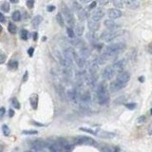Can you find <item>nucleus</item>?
Instances as JSON below:
<instances>
[{"mask_svg": "<svg viewBox=\"0 0 152 152\" xmlns=\"http://www.w3.org/2000/svg\"><path fill=\"white\" fill-rule=\"evenodd\" d=\"M96 7V2L95 1H92L91 3H90V5L88 6V9H94V8Z\"/></svg>", "mask_w": 152, "mask_h": 152, "instance_id": "obj_46", "label": "nucleus"}, {"mask_svg": "<svg viewBox=\"0 0 152 152\" xmlns=\"http://www.w3.org/2000/svg\"><path fill=\"white\" fill-rule=\"evenodd\" d=\"M88 11H90V9H88V7H87V9H83L82 8L81 10H79L77 11V15H78V18L80 21H84L88 17V15H90Z\"/></svg>", "mask_w": 152, "mask_h": 152, "instance_id": "obj_14", "label": "nucleus"}, {"mask_svg": "<svg viewBox=\"0 0 152 152\" xmlns=\"http://www.w3.org/2000/svg\"><path fill=\"white\" fill-rule=\"evenodd\" d=\"M6 60V55L3 52H0V64H4Z\"/></svg>", "mask_w": 152, "mask_h": 152, "instance_id": "obj_39", "label": "nucleus"}, {"mask_svg": "<svg viewBox=\"0 0 152 152\" xmlns=\"http://www.w3.org/2000/svg\"><path fill=\"white\" fill-rule=\"evenodd\" d=\"M74 28H75V33H76V35H77L78 37H81L83 35V33H84V29H85L84 25L82 23L76 24V26Z\"/></svg>", "mask_w": 152, "mask_h": 152, "instance_id": "obj_21", "label": "nucleus"}, {"mask_svg": "<svg viewBox=\"0 0 152 152\" xmlns=\"http://www.w3.org/2000/svg\"><path fill=\"white\" fill-rule=\"evenodd\" d=\"M97 101L100 105H107L109 102V93L107 90L105 82H102L99 84L97 87Z\"/></svg>", "mask_w": 152, "mask_h": 152, "instance_id": "obj_1", "label": "nucleus"}, {"mask_svg": "<svg viewBox=\"0 0 152 152\" xmlns=\"http://www.w3.org/2000/svg\"><path fill=\"white\" fill-rule=\"evenodd\" d=\"M32 124H33V125H38V126H44L43 125H41V124H39V123H35L34 121L32 122Z\"/></svg>", "mask_w": 152, "mask_h": 152, "instance_id": "obj_52", "label": "nucleus"}, {"mask_svg": "<svg viewBox=\"0 0 152 152\" xmlns=\"http://www.w3.org/2000/svg\"><path fill=\"white\" fill-rule=\"evenodd\" d=\"M8 67H9L11 70H17V67H18V62L16 61V60H11L9 62V64H8Z\"/></svg>", "mask_w": 152, "mask_h": 152, "instance_id": "obj_23", "label": "nucleus"}, {"mask_svg": "<svg viewBox=\"0 0 152 152\" xmlns=\"http://www.w3.org/2000/svg\"><path fill=\"white\" fill-rule=\"evenodd\" d=\"M111 152H119V149H118V148H116V149H114V150H112Z\"/></svg>", "mask_w": 152, "mask_h": 152, "instance_id": "obj_55", "label": "nucleus"}, {"mask_svg": "<svg viewBox=\"0 0 152 152\" xmlns=\"http://www.w3.org/2000/svg\"><path fill=\"white\" fill-rule=\"evenodd\" d=\"M61 12H62V14L65 16V19L67 21V25L71 28L75 27V18H74L72 11H71L64 3H62V5H61Z\"/></svg>", "mask_w": 152, "mask_h": 152, "instance_id": "obj_2", "label": "nucleus"}, {"mask_svg": "<svg viewBox=\"0 0 152 152\" xmlns=\"http://www.w3.org/2000/svg\"><path fill=\"white\" fill-rule=\"evenodd\" d=\"M42 20H43V17L41 15H36L33 17V19L32 20V25L34 29H37L39 27V25L42 23Z\"/></svg>", "mask_w": 152, "mask_h": 152, "instance_id": "obj_20", "label": "nucleus"}, {"mask_svg": "<svg viewBox=\"0 0 152 152\" xmlns=\"http://www.w3.org/2000/svg\"><path fill=\"white\" fill-rule=\"evenodd\" d=\"M125 87V85H124V84L120 83L119 81H117V80H115V81H113L111 84H110V91L112 92H116V91H119L120 90H122V88H124Z\"/></svg>", "mask_w": 152, "mask_h": 152, "instance_id": "obj_12", "label": "nucleus"}, {"mask_svg": "<svg viewBox=\"0 0 152 152\" xmlns=\"http://www.w3.org/2000/svg\"><path fill=\"white\" fill-rule=\"evenodd\" d=\"M109 1H110V0H97V2H98L100 5H107Z\"/></svg>", "mask_w": 152, "mask_h": 152, "instance_id": "obj_41", "label": "nucleus"}, {"mask_svg": "<svg viewBox=\"0 0 152 152\" xmlns=\"http://www.w3.org/2000/svg\"><path fill=\"white\" fill-rule=\"evenodd\" d=\"M56 145H57L59 152H70L71 148H72V146H71L70 143L64 138L58 139L56 142Z\"/></svg>", "mask_w": 152, "mask_h": 152, "instance_id": "obj_5", "label": "nucleus"}, {"mask_svg": "<svg viewBox=\"0 0 152 152\" xmlns=\"http://www.w3.org/2000/svg\"><path fill=\"white\" fill-rule=\"evenodd\" d=\"M67 36L70 38H74L75 37V32H73V29L71 27H67Z\"/></svg>", "mask_w": 152, "mask_h": 152, "instance_id": "obj_32", "label": "nucleus"}, {"mask_svg": "<svg viewBox=\"0 0 152 152\" xmlns=\"http://www.w3.org/2000/svg\"><path fill=\"white\" fill-rule=\"evenodd\" d=\"M125 60L116 61V62L112 65V67H114V70H115L116 72H121V71H123V70L125 69Z\"/></svg>", "mask_w": 152, "mask_h": 152, "instance_id": "obj_16", "label": "nucleus"}, {"mask_svg": "<svg viewBox=\"0 0 152 152\" xmlns=\"http://www.w3.org/2000/svg\"><path fill=\"white\" fill-rule=\"evenodd\" d=\"M80 2H81L82 4H87V3H90L92 2L93 0H79Z\"/></svg>", "mask_w": 152, "mask_h": 152, "instance_id": "obj_47", "label": "nucleus"}, {"mask_svg": "<svg viewBox=\"0 0 152 152\" xmlns=\"http://www.w3.org/2000/svg\"><path fill=\"white\" fill-rule=\"evenodd\" d=\"M38 101H39V97H38V95L36 93L32 94L31 97H29V103H31V105L33 109H36L37 108Z\"/></svg>", "mask_w": 152, "mask_h": 152, "instance_id": "obj_18", "label": "nucleus"}, {"mask_svg": "<svg viewBox=\"0 0 152 152\" xmlns=\"http://www.w3.org/2000/svg\"><path fill=\"white\" fill-rule=\"evenodd\" d=\"M139 80H140V82H142V83H143V80H145V78H143V76H141V77L139 78Z\"/></svg>", "mask_w": 152, "mask_h": 152, "instance_id": "obj_54", "label": "nucleus"}, {"mask_svg": "<svg viewBox=\"0 0 152 152\" xmlns=\"http://www.w3.org/2000/svg\"><path fill=\"white\" fill-rule=\"evenodd\" d=\"M80 54H81V57H83L84 59H87L90 55V50L88 49L87 47H82L81 52H80Z\"/></svg>", "mask_w": 152, "mask_h": 152, "instance_id": "obj_22", "label": "nucleus"}, {"mask_svg": "<svg viewBox=\"0 0 152 152\" xmlns=\"http://www.w3.org/2000/svg\"><path fill=\"white\" fill-rule=\"evenodd\" d=\"M104 24H105V26L108 29H110V31H115V29H118L120 28V25L117 24L116 22H114L113 20H105Z\"/></svg>", "mask_w": 152, "mask_h": 152, "instance_id": "obj_15", "label": "nucleus"}, {"mask_svg": "<svg viewBox=\"0 0 152 152\" xmlns=\"http://www.w3.org/2000/svg\"><path fill=\"white\" fill-rule=\"evenodd\" d=\"M125 5L130 10H136L140 6L138 0H125Z\"/></svg>", "mask_w": 152, "mask_h": 152, "instance_id": "obj_13", "label": "nucleus"}, {"mask_svg": "<svg viewBox=\"0 0 152 152\" xmlns=\"http://www.w3.org/2000/svg\"><path fill=\"white\" fill-rule=\"evenodd\" d=\"M56 21H57V23L59 24V26H61L62 28L65 27V21H64V18H63V16H62V12H59V14H57Z\"/></svg>", "mask_w": 152, "mask_h": 152, "instance_id": "obj_24", "label": "nucleus"}, {"mask_svg": "<svg viewBox=\"0 0 152 152\" xmlns=\"http://www.w3.org/2000/svg\"><path fill=\"white\" fill-rule=\"evenodd\" d=\"M73 9H74L76 11H78L79 10L82 9V7H81V5H80L79 3H77V2H73Z\"/></svg>", "mask_w": 152, "mask_h": 152, "instance_id": "obj_40", "label": "nucleus"}, {"mask_svg": "<svg viewBox=\"0 0 152 152\" xmlns=\"http://www.w3.org/2000/svg\"><path fill=\"white\" fill-rule=\"evenodd\" d=\"M129 79H130V75L128 72H126V71H121V72H119V74L117 75V78H116L117 81H119L120 83L124 84L125 86L126 84L128 83Z\"/></svg>", "mask_w": 152, "mask_h": 152, "instance_id": "obj_8", "label": "nucleus"}, {"mask_svg": "<svg viewBox=\"0 0 152 152\" xmlns=\"http://www.w3.org/2000/svg\"><path fill=\"white\" fill-rule=\"evenodd\" d=\"M105 14V11L103 9V8H97L95 9L91 14V18L95 20V21H99L102 19Z\"/></svg>", "mask_w": 152, "mask_h": 152, "instance_id": "obj_7", "label": "nucleus"}, {"mask_svg": "<svg viewBox=\"0 0 152 152\" xmlns=\"http://www.w3.org/2000/svg\"><path fill=\"white\" fill-rule=\"evenodd\" d=\"M20 37H21V39H23V40H28V38H29V32L27 29H21V32H20Z\"/></svg>", "mask_w": 152, "mask_h": 152, "instance_id": "obj_30", "label": "nucleus"}, {"mask_svg": "<svg viewBox=\"0 0 152 152\" xmlns=\"http://www.w3.org/2000/svg\"><path fill=\"white\" fill-rule=\"evenodd\" d=\"M80 99H81V101L83 103H88L90 101L91 99V96H90V92L88 91V90H86V91H84L82 92L81 94H80Z\"/></svg>", "mask_w": 152, "mask_h": 152, "instance_id": "obj_19", "label": "nucleus"}, {"mask_svg": "<svg viewBox=\"0 0 152 152\" xmlns=\"http://www.w3.org/2000/svg\"><path fill=\"white\" fill-rule=\"evenodd\" d=\"M2 132L4 134V136H10V134H11V130H10V128L7 125H2Z\"/></svg>", "mask_w": 152, "mask_h": 152, "instance_id": "obj_28", "label": "nucleus"}, {"mask_svg": "<svg viewBox=\"0 0 152 152\" xmlns=\"http://www.w3.org/2000/svg\"><path fill=\"white\" fill-rule=\"evenodd\" d=\"M33 40H34V41L37 40V32H34V33H33Z\"/></svg>", "mask_w": 152, "mask_h": 152, "instance_id": "obj_51", "label": "nucleus"}, {"mask_svg": "<svg viewBox=\"0 0 152 152\" xmlns=\"http://www.w3.org/2000/svg\"><path fill=\"white\" fill-rule=\"evenodd\" d=\"M47 9H48V11H53L54 10H55V7H54V6H48V8H47Z\"/></svg>", "mask_w": 152, "mask_h": 152, "instance_id": "obj_48", "label": "nucleus"}, {"mask_svg": "<svg viewBox=\"0 0 152 152\" xmlns=\"http://www.w3.org/2000/svg\"><path fill=\"white\" fill-rule=\"evenodd\" d=\"M74 143L78 146H97V143L93 138L87 136H78L74 139Z\"/></svg>", "mask_w": 152, "mask_h": 152, "instance_id": "obj_4", "label": "nucleus"}, {"mask_svg": "<svg viewBox=\"0 0 152 152\" xmlns=\"http://www.w3.org/2000/svg\"><path fill=\"white\" fill-rule=\"evenodd\" d=\"M1 11L3 12H9L10 11V4L8 2H4L1 5Z\"/></svg>", "mask_w": 152, "mask_h": 152, "instance_id": "obj_31", "label": "nucleus"}, {"mask_svg": "<svg viewBox=\"0 0 152 152\" xmlns=\"http://www.w3.org/2000/svg\"><path fill=\"white\" fill-rule=\"evenodd\" d=\"M108 15L110 19H117V18H120L122 16V12L120 10L112 8V9H109L108 11Z\"/></svg>", "mask_w": 152, "mask_h": 152, "instance_id": "obj_11", "label": "nucleus"}, {"mask_svg": "<svg viewBox=\"0 0 152 152\" xmlns=\"http://www.w3.org/2000/svg\"><path fill=\"white\" fill-rule=\"evenodd\" d=\"M0 17H1V23L5 22V16H4L3 14H0Z\"/></svg>", "mask_w": 152, "mask_h": 152, "instance_id": "obj_49", "label": "nucleus"}, {"mask_svg": "<svg viewBox=\"0 0 152 152\" xmlns=\"http://www.w3.org/2000/svg\"><path fill=\"white\" fill-rule=\"evenodd\" d=\"M28 75H29V72H28V71H26V72H25V74H24V76H23V79H22L23 83L27 82V80H28Z\"/></svg>", "mask_w": 152, "mask_h": 152, "instance_id": "obj_44", "label": "nucleus"}, {"mask_svg": "<svg viewBox=\"0 0 152 152\" xmlns=\"http://www.w3.org/2000/svg\"><path fill=\"white\" fill-rule=\"evenodd\" d=\"M16 26H15V24H14L12 22H11L9 24V27H8V31L10 32V33H11V34H15V32H16Z\"/></svg>", "mask_w": 152, "mask_h": 152, "instance_id": "obj_29", "label": "nucleus"}, {"mask_svg": "<svg viewBox=\"0 0 152 152\" xmlns=\"http://www.w3.org/2000/svg\"><path fill=\"white\" fill-rule=\"evenodd\" d=\"M87 37L88 38V39L90 40V42H91V43H93V42H95L96 36H95V34H94V33H93V32H91V33H90V32H88L87 34Z\"/></svg>", "mask_w": 152, "mask_h": 152, "instance_id": "obj_35", "label": "nucleus"}, {"mask_svg": "<svg viewBox=\"0 0 152 152\" xmlns=\"http://www.w3.org/2000/svg\"><path fill=\"white\" fill-rule=\"evenodd\" d=\"M115 73H116V71H115V70H114V67L112 66L105 67L104 69V70H103V73H102L103 79L105 80V81H108V80H111Z\"/></svg>", "mask_w": 152, "mask_h": 152, "instance_id": "obj_6", "label": "nucleus"}, {"mask_svg": "<svg viewBox=\"0 0 152 152\" xmlns=\"http://www.w3.org/2000/svg\"><path fill=\"white\" fill-rule=\"evenodd\" d=\"M14 115V111L12 110V109H10V110H9V116L10 117H12Z\"/></svg>", "mask_w": 152, "mask_h": 152, "instance_id": "obj_50", "label": "nucleus"}, {"mask_svg": "<svg viewBox=\"0 0 152 152\" xmlns=\"http://www.w3.org/2000/svg\"><path fill=\"white\" fill-rule=\"evenodd\" d=\"M97 136H99L101 138L104 139H112L115 137V134L112 132H108V131H101V130H97Z\"/></svg>", "mask_w": 152, "mask_h": 152, "instance_id": "obj_17", "label": "nucleus"}, {"mask_svg": "<svg viewBox=\"0 0 152 152\" xmlns=\"http://www.w3.org/2000/svg\"><path fill=\"white\" fill-rule=\"evenodd\" d=\"M11 18L14 21H16V22H18V21L21 20V14H20V11H15L12 12V14H11Z\"/></svg>", "mask_w": 152, "mask_h": 152, "instance_id": "obj_26", "label": "nucleus"}, {"mask_svg": "<svg viewBox=\"0 0 152 152\" xmlns=\"http://www.w3.org/2000/svg\"><path fill=\"white\" fill-rule=\"evenodd\" d=\"M4 115H5V108L2 107L1 109H0V118H1V119H3Z\"/></svg>", "mask_w": 152, "mask_h": 152, "instance_id": "obj_42", "label": "nucleus"}, {"mask_svg": "<svg viewBox=\"0 0 152 152\" xmlns=\"http://www.w3.org/2000/svg\"><path fill=\"white\" fill-rule=\"evenodd\" d=\"M124 33H125V31H120V29H115V31H110L109 29L108 32H104L101 35V39L105 41V42H109V41H112L113 39L115 38L119 37L121 35H123Z\"/></svg>", "mask_w": 152, "mask_h": 152, "instance_id": "obj_3", "label": "nucleus"}, {"mask_svg": "<svg viewBox=\"0 0 152 152\" xmlns=\"http://www.w3.org/2000/svg\"><path fill=\"white\" fill-rule=\"evenodd\" d=\"M146 116H141V117H139L138 118V123H143V122H146Z\"/></svg>", "mask_w": 152, "mask_h": 152, "instance_id": "obj_43", "label": "nucleus"}, {"mask_svg": "<svg viewBox=\"0 0 152 152\" xmlns=\"http://www.w3.org/2000/svg\"><path fill=\"white\" fill-rule=\"evenodd\" d=\"M33 52H34V49H33V48H29L28 49V54H29V56H32L33 55Z\"/></svg>", "mask_w": 152, "mask_h": 152, "instance_id": "obj_45", "label": "nucleus"}, {"mask_svg": "<svg viewBox=\"0 0 152 152\" xmlns=\"http://www.w3.org/2000/svg\"><path fill=\"white\" fill-rule=\"evenodd\" d=\"M71 42H72V44H73L74 46H76V47H80V46L83 45L82 40H80V39H75V37H74V38H71Z\"/></svg>", "mask_w": 152, "mask_h": 152, "instance_id": "obj_34", "label": "nucleus"}, {"mask_svg": "<svg viewBox=\"0 0 152 152\" xmlns=\"http://www.w3.org/2000/svg\"><path fill=\"white\" fill-rule=\"evenodd\" d=\"M125 108H126L130 109V110H133V109H135V108H136V107H137V105L135 104V103H129V104H125Z\"/></svg>", "mask_w": 152, "mask_h": 152, "instance_id": "obj_37", "label": "nucleus"}, {"mask_svg": "<svg viewBox=\"0 0 152 152\" xmlns=\"http://www.w3.org/2000/svg\"><path fill=\"white\" fill-rule=\"evenodd\" d=\"M79 129L81 130V131H85V132L90 133V134H91V135H97V130H98V129L94 130V129L90 128H84V126H82V128H80Z\"/></svg>", "mask_w": 152, "mask_h": 152, "instance_id": "obj_25", "label": "nucleus"}, {"mask_svg": "<svg viewBox=\"0 0 152 152\" xmlns=\"http://www.w3.org/2000/svg\"><path fill=\"white\" fill-rule=\"evenodd\" d=\"M38 133V131L36 130H23L22 131V134H25V135H36Z\"/></svg>", "mask_w": 152, "mask_h": 152, "instance_id": "obj_36", "label": "nucleus"}, {"mask_svg": "<svg viewBox=\"0 0 152 152\" xmlns=\"http://www.w3.org/2000/svg\"><path fill=\"white\" fill-rule=\"evenodd\" d=\"M108 49H110L114 52H116L118 53H120L122 52H124L125 49V43H121V42H118V43H113L111 45L108 46Z\"/></svg>", "mask_w": 152, "mask_h": 152, "instance_id": "obj_9", "label": "nucleus"}, {"mask_svg": "<svg viewBox=\"0 0 152 152\" xmlns=\"http://www.w3.org/2000/svg\"><path fill=\"white\" fill-rule=\"evenodd\" d=\"M114 7H116L117 9H119V8H123L124 7V3L125 1L124 0H111Z\"/></svg>", "mask_w": 152, "mask_h": 152, "instance_id": "obj_27", "label": "nucleus"}, {"mask_svg": "<svg viewBox=\"0 0 152 152\" xmlns=\"http://www.w3.org/2000/svg\"><path fill=\"white\" fill-rule=\"evenodd\" d=\"M148 133H149L150 135L152 134V126H151V128H150V130H149V132H148Z\"/></svg>", "mask_w": 152, "mask_h": 152, "instance_id": "obj_56", "label": "nucleus"}, {"mask_svg": "<svg viewBox=\"0 0 152 152\" xmlns=\"http://www.w3.org/2000/svg\"><path fill=\"white\" fill-rule=\"evenodd\" d=\"M11 105L14 108H16V109H19L20 108V104H19L18 100L16 99V98H12L11 99Z\"/></svg>", "mask_w": 152, "mask_h": 152, "instance_id": "obj_33", "label": "nucleus"}, {"mask_svg": "<svg viewBox=\"0 0 152 152\" xmlns=\"http://www.w3.org/2000/svg\"><path fill=\"white\" fill-rule=\"evenodd\" d=\"M150 112H151V115H152V108H151V110H150Z\"/></svg>", "mask_w": 152, "mask_h": 152, "instance_id": "obj_57", "label": "nucleus"}, {"mask_svg": "<svg viewBox=\"0 0 152 152\" xmlns=\"http://www.w3.org/2000/svg\"><path fill=\"white\" fill-rule=\"evenodd\" d=\"M10 1H11V3H14V4H17V3L19 2V0H10Z\"/></svg>", "mask_w": 152, "mask_h": 152, "instance_id": "obj_53", "label": "nucleus"}, {"mask_svg": "<svg viewBox=\"0 0 152 152\" xmlns=\"http://www.w3.org/2000/svg\"><path fill=\"white\" fill-rule=\"evenodd\" d=\"M87 27H88V29H90V32H95L100 29V22L99 21H95L91 18L87 21Z\"/></svg>", "mask_w": 152, "mask_h": 152, "instance_id": "obj_10", "label": "nucleus"}, {"mask_svg": "<svg viewBox=\"0 0 152 152\" xmlns=\"http://www.w3.org/2000/svg\"><path fill=\"white\" fill-rule=\"evenodd\" d=\"M26 5L29 9H32L34 5V0H26Z\"/></svg>", "mask_w": 152, "mask_h": 152, "instance_id": "obj_38", "label": "nucleus"}]
</instances>
